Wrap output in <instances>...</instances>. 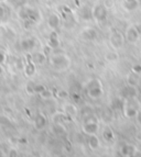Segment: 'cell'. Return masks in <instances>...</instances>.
Segmentation results:
<instances>
[{"mask_svg":"<svg viewBox=\"0 0 141 157\" xmlns=\"http://www.w3.org/2000/svg\"><path fill=\"white\" fill-rule=\"evenodd\" d=\"M7 62V54L2 51H0V65H3Z\"/></svg>","mask_w":141,"mask_h":157,"instance_id":"f546056e","label":"cell"},{"mask_svg":"<svg viewBox=\"0 0 141 157\" xmlns=\"http://www.w3.org/2000/svg\"><path fill=\"white\" fill-rule=\"evenodd\" d=\"M40 96H41V98H43V99H50V98L53 96V94H52V91H50V90L45 89L44 91H42L41 94H40Z\"/></svg>","mask_w":141,"mask_h":157,"instance_id":"83f0119b","label":"cell"},{"mask_svg":"<svg viewBox=\"0 0 141 157\" xmlns=\"http://www.w3.org/2000/svg\"><path fill=\"white\" fill-rule=\"evenodd\" d=\"M33 89H34V94H41L42 91H44L46 88H45L43 85H40V84H37L33 86Z\"/></svg>","mask_w":141,"mask_h":157,"instance_id":"4316f807","label":"cell"},{"mask_svg":"<svg viewBox=\"0 0 141 157\" xmlns=\"http://www.w3.org/2000/svg\"><path fill=\"white\" fill-rule=\"evenodd\" d=\"M137 89L136 87L133 86H127L125 87L123 89V91H121V94H123V97H125L126 99H130V98H136L137 97Z\"/></svg>","mask_w":141,"mask_h":157,"instance_id":"2e32d148","label":"cell"},{"mask_svg":"<svg viewBox=\"0 0 141 157\" xmlns=\"http://www.w3.org/2000/svg\"><path fill=\"white\" fill-rule=\"evenodd\" d=\"M29 11H30V7L21 6L18 10V17L22 20V21H26V20L29 19Z\"/></svg>","mask_w":141,"mask_h":157,"instance_id":"44dd1931","label":"cell"},{"mask_svg":"<svg viewBox=\"0 0 141 157\" xmlns=\"http://www.w3.org/2000/svg\"><path fill=\"white\" fill-rule=\"evenodd\" d=\"M106 58H107L108 60H116L118 58V55L116 54V53L110 52V53H108L107 55H106Z\"/></svg>","mask_w":141,"mask_h":157,"instance_id":"1f68e13d","label":"cell"},{"mask_svg":"<svg viewBox=\"0 0 141 157\" xmlns=\"http://www.w3.org/2000/svg\"><path fill=\"white\" fill-rule=\"evenodd\" d=\"M0 1H5V0H0Z\"/></svg>","mask_w":141,"mask_h":157,"instance_id":"f35d334b","label":"cell"},{"mask_svg":"<svg viewBox=\"0 0 141 157\" xmlns=\"http://www.w3.org/2000/svg\"><path fill=\"white\" fill-rule=\"evenodd\" d=\"M47 45L51 47V48H58L61 45V41L60 37H58V34L55 32V30H53L52 33L50 34L49 36V41H47Z\"/></svg>","mask_w":141,"mask_h":157,"instance_id":"30bf717a","label":"cell"},{"mask_svg":"<svg viewBox=\"0 0 141 157\" xmlns=\"http://www.w3.org/2000/svg\"><path fill=\"white\" fill-rule=\"evenodd\" d=\"M31 60L35 65H43L46 62V55L43 52H37L35 54H33Z\"/></svg>","mask_w":141,"mask_h":157,"instance_id":"ac0fdd59","label":"cell"},{"mask_svg":"<svg viewBox=\"0 0 141 157\" xmlns=\"http://www.w3.org/2000/svg\"><path fill=\"white\" fill-rule=\"evenodd\" d=\"M131 71L135 74H137V75H141V65H133L132 68H131Z\"/></svg>","mask_w":141,"mask_h":157,"instance_id":"4dcf8cb0","label":"cell"},{"mask_svg":"<svg viewBox=\"0 0 141 157\" xmlns=\"http://www.w3.org/2000/svg\"><path fill=\"white\" fill-rule=\"evenodd\" d=\"M10 120H9L7 117H0V125L2 126H8L10 125Z\"/></svg>","mask_w":141,"mask_h":157,"instance_id":"f1b7e54d","label":"cell"},{"mask_svg":"<svg viewBox=\"0 0 141 157\" xmlns=\"http://www.w3.org/2000/svg\"><path fill=\"white\" fill-rule=\"evenodd\" d=\"M37 45V40L34 37H28V39H23L21 40L20 42V46L23 51H30L32 48H34Z\"/></svg>","mask_w":141,"mask_h":157,"instance_id":"8fae6325","label":"cell"},{"mask_svg":"<svg viewBox=\"0 0 141 157\" xmlns=\"http://www.w3.org/2000/svg\"><path fill=\"white\" fill-rule=\"evenodd\" d=\"M139 5H140L139 0H123V8L128 12L138 9Z\"/></svg>","mask_w":141,"mask_h":157,"instance_id":"9a60e30c","label":"cell"},{"mask_svg":"<svg viewBox=\"0 0 141 157\" xmlns=\"http://www.w3.org/2000/svg\"><path fill=\"white\" fill-rule=\"evenodd\" d=\"M103 139L106 142H112L115 140V135L112 133V131L110 128H105L104 132H103Z\"/></svg>","mask_w":141,"mask_h":157,"instance_id":"cb8c5ba5","label":"cell"},{"mask_svg":"<svg viewBox=\"0 0 141 157\" xmlns=\"http://www.w3.org/2000/svg\"><path fill=\"white\" fill-rule=\"evenodd\" d=\"M91 13H93V19L97 22H103L107 19L108 16V8L104 3H96L91 8Z\"/></svg>","mask_w":141,"mask_h":157,"instance_id":"3957f363","label":"cell"},{"mask_svg":"<svg viewBox=\"0 0 141 157\" xmlns=\"http://www.w3.org/2000/svg\"><path fill=\"white\" fill-rule=\"evenodd\" d=\"M65 111L70 117H75L76 113H77V109L73 105H70V103H67L65 105Z\"/></svg>","mask_w":141,"mask_h":157,"instance_id":"d4e9b609","label":"cell"},{"mask_svg":"<svg viewBox=\"0 0 141 157\" xmlns=\"http://www.w3.org/2000/svg\"><path fill=\"white\" fill-rule=\"evenodd\" d=\"M50 64L52 68H54L56 71H64V69L70 67V58L65 54H55V55L51 56Z\"/></svg>","mask_w":141,"mask_h":157,"instance_id":"7a4b0ae2","label":"cell"},{"mask_svg":"<svg viewBox=\"0 0 141 157\" xmlns=\"http://www.w3.org/2000/svg\"><path fill=\"white\" fill-rule=\"evenodd\" d=\"M17 155H18V153H17L16 149H11L9 152V156H17Z\"/></svg>","mask_w":141,"mask_h":157,"instance_id":"e575fe53","label":"cell"},{"mask_svg":"<svg viewBox=\"0 0 141 157\" xmlns=\"http://www.w3.org/2000/svg\"><path fill=\"white\" fill-rule=\"evenodd\" d=\"M137 28H138L139 32H140V34H141V24H139V25H137Z\"/></svg>","mask_w":141,"mask_h":157,"instance_id":"8d00e7d4","label":"cell"},{"mask_svg":"<svg viewBox=\"0 0 141 157\" xmlns=\"http://www.w3.org/2000/svg\"><path fill=\"white\" fill-rule=\"evenodd\" d=\"M5 69H3V65H0V75H2Z\"/></svg>","mask_w":141,"mask_h":157,"instance_id":"d590c367","label":"cell"},{"mask_svg":"<svg viewBox=\"0 0 141 157\" xmlns=\"http://www.w3.org/2000/svg\"><path fill=\"white\" fill-rule=\"evenodd\" d=\"M125 35H123V33H120V32H114V33L111 34V36H110V44H111V46L115 48V50H119V48H121V47L123 46V44H125Z\"/></svg>","mask_w":141,"mask_h":157,"instance_id":"5b68a950","label":"cell"},{"mask_svg":"<svg viewBox=\"0 0 141 157\" xmlns=\"http://www.w3.org/2000/svg\"><path fill=\"white\" fill-rule=\"evenodd\" d=\"M46 124H47L46 117L43 113H39L35 117V119H34V128H37V130H43L46 126Z\"/></svg>","mask_w":141,"mask_h":157,"instance_id":"7c38bea8","label":"cell"},{"mask_svg":"<svg viewBox=\"0 0 141 157\" xmlns=\"http://www.w3.org/2000/svg\"><path fill=\"white\" fill-rule=\"evenodd\" d=\"M33 84H29L28 86H26V92L29 94H34V89H33Z\"/></svg>","mask_w":141,"mask_h":157,"instance_id":"836d02e7","label":"cell"},{"mask_svg":"<svg viewBox=\"0 0 141 157\" xmlns=\"http://www.w3.org/2000/svg\"><path fill=\"white\" fill-rule=\"evenodd\" d=\"M99 139L97 137L96 134H91V135H89L88 137V146L91 149H93V151H96L98 147H99Z\"/></svg>","mask_w":141,"mask_h":157,"instance_id":"ffe728a7","label":"cell"},{"mask_svg":"<svg viewBox=\"0 0 141 157\" xmlns=\"http://www.w3.org/2000/svg\"><path fill=\"white\" fill-rule=\"evenodd\" d=\"M87 94L91 99H99L103 96L104 91H103V85L100 82L99 79H91V80L87 82L86 86Z\"/></svg>","mask_w":141,"mask_h":157,"instance_id":"6da1fadb","label":"cell"},{"mask_svg":"<svg viewBox=\"0 0 141 157\" xmlns=\"http://www.w3.org/2000/svg\"><path fill=\"white\" fill-rule=\"evenodd\" d=\"M10 17V8L8 5L0 1V22H6Z\"/></svg>","mask_w":141,"mask_h":157,"instance_id":"4fadbf2b","label":"cell"},{"mask_svg":"<svg viewBox=\"0 0 141 157\" xmlns=\"http://www.w3.org/2000/svg\"><path fill=\"white\" fill-rule=\"evenodd\" d=\"M61 25V19L56 13H52L47 18V26L51 30H56L58 29Z\"/></svg>","mask_w":141,"mask_h":157,"instance_id":"9c48e42d","label":"cell"},{"mask_svg":"<svg viewBox=\"0 0 141 157\" xmlns=\"http://www.w3.org/2000/svg\"><path fill=\"white\" fill-rule=\"evenodd\" d=\"M97 36H98V33H97V31L94 28H86V29H84L81 32V34H79L81 40H83V41H89V42L91 41H95L97 39Z\"/></svg>","mask_w":141,"mask_h":157,"instance_id":"52a82bcc","label":"cell"},{"mask_svg":"<svg viewBox=\"0 0 141 157\" xmlns=\"http://www.w3.org/2000/svg\"><path fill=\"white\" fill-rule=\"evenodd\" d=\"M140 32H139L138 28H137V25H130L127 28V30H126V33H125V37L126 40L128 41V42L130 43H136L137 41L139 40V37H140Z\"/></svg>","mask_w":141,"mask_h":157,"instance_id":"8992f818","label":"cell"},{"mask_svg":"<svg viewBox=\"0 0 141 157\" xmlns=\"http://www.w3.org/2000/svg\"><path fill=\"white\" fill-rule=\"evenodd\" d=\"M98 130H99V124L96 121H87L83 126V132L87 135L97 134Z\"/></svg>","mask_w":141,"mask_h":157,"instance_id":"ba28073f","label":"cell"},{"mask_svg":"<svg viewBox=\"0 0 141 157\" xmlns=\"http://www.w3.org/2000/svg\"><path fill=\"white\" fill-rule=\"evenodd\" d=\"M127 82H128L129 86L136 87L137 85H138V82H139V77H138V75L131 71V73L129 74L128 76H127Z\"/></svg>","mask_w":141,"mask_h":157,"instance_id":"603a6c76","label":"cell"},{"mask_svg":"<svg viewBox=\"0 0 141 157\" xmlns=\"http://www.w3.org/2000/svg\"><path fill=\"white\" fill-rule=\"evenodd\" d=\"M136 152V146H133L132 144H125L120 149L121 155H123V156H132V155H135Z\"/></svg>","mask_w":141,"mask_h":157,"instance_id":"d6986e66","label":"cell"},{"mask_svg":"<svg viewBox=\"0 0 141 157\" xmlns=\"http://www.w3.org/2000/svg\"><path fill=\"white\" fill-rule=\"evenodd\" d=\"M79 17L82 20H91L93 19V13H91V9L88 6H83L81 9L79 10Z\"/></svg>","mask_w":141,"mask_h":157,"instance_id":"5bb4252c","label":"cell"},{"mask_svg":"<svg viewBox=\"0 0 141 157\" xmlns=\"http://www.w3.org/2000/svg\"><path fill=\"white\" fill-rule=\"evenodd\" d=\"M37 71V65L33 63V62H28V63L24 65L23 68V73L26 77H32Z\"/></svg>","mask_w":141,"mask_h":157,"instance_id":"e0dca14e","label":"cell"},{"mask_svg":"<svg viewBox=\"0 0 141 157\" xmlns=\"http://www.w3.org/2000/svg\"><path fill=\"white\" fill-rule=\"evenodd\" d=\"M123 103H125V102H123L120 99H115L111 102V107H112V109H115V110H119V109H123Z\"/></svg>","mask_w":141,"mask_h":157,"instance_id":"484cf974","label":"cell"},{"mask_svg":"<svg viewBox=\"0 0 141 157\" xmlns=\"http://www.w3.org/2000/svg\"><path fill=\"white\" fill-rule=\"evenodd\" d=\"M104 5L106 6L107 8H112L114 5H115V1H114V0H105Z\"/></svg>","mask_w":141,"mask_h":157,"instance_id":"d6a6232c","label":"cell"},{"mask_svg":"<svg viewBox=\"0 0 141 157\" xmlns=\"http://www.w3.org/2000/svg\"><path fill=\"white\" fill-rule=\"evenodd\" d=\"M53 132H54V134H56V135L58 136H62V135H65L66 134V128L65 126L63 125L62 123H60V122H55L54 126H53Z\"/></svg>","mask_w":141,"mask_h":157,"instance_id":"7402d4cb","label":"cell"},{"mask_svg":"<svg viewBox=\"0 0 141 157\" xmlns=\"http://www.w3.org/2000/svg\"><path fill=\"white\" fill-rule=\"evenodd\" d=\"M123 115L128 119L136 118L137 115L139 114L138 108H137L136 105H132V102H131V98L130 99H126L125 103H123Z\"/></svg>","mask_w":141,"mask_h":157,"instance_id":"277c9868","label":"cell"},{"mask_svg":"<svg viewBox=\"0 0 141 157\" xmlns=\"http://www.w3.org/2000/svg\"><path fill=\"white\" fill-rule=\"evenodd\" d=\"M138 140H140V141H141V133H140V134H139V135H138Z\"/></svg>","mask_w":141,"mask_h":157,"instance_id":"74e56055","label":"cell"}]
</instances>
